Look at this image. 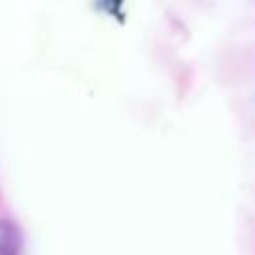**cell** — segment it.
<instances>
[{"label":"cell","instance_id":"cell-1","mask_svg":"<svg viewBox=\"0 0 255 255\" xmlns=\"http://www.w3.org/2000/svg\"><path fill=\"white\" fill-rule=\"evenodd\" d=\"M18 253V233L12 223L0 219V255Z\"/></svg>","mask_w":255,"mask_h":255}]
</instances>
